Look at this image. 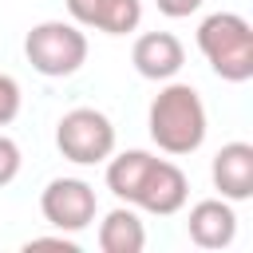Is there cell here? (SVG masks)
Returning a JSON list of instances; mask_svg holds the SVG:
<instances>
[{
  "label": "cell",
  "mask_w": 253,
  "mask_h": 253,
  "mask_svg": "<svg viewBox=\"0 0 253 253\" xmlns=\"http://www.w3.org/2000/svg\"><path fill=\"white\" fill-rule=\"evenodd\" d=\"M43 245H55V249H63V253H75V249H79L67 233H55V237H32V241H28V249H43Z\"/></svg>",
  "instance_id": "16"
},
{
  "label": "cell",
  "mask_w": 253,
  "mask_h": 253,
  "mask_svg": "<svg viewBox=\"0 0 253 253\" xmlns=\"http://www.w3.org/2000/svg\"><path fill=\"white\" fill-rule=\"evenodd\" d=\"M210 178L225 202H249L253 198V146L225 142L210 162Z\"/></svg>",
  "instance_id": "10"
},
{
  "label": "cell",
  "mask_w": 253,
  "mask_h": 253,
  "mask_svg": "<svg viewBox=\"0 0 253 253\" xmlns=\"http://www.w3.org/2000/svg\"><path fill=\"white\" fill-rule=\"evenodd\" d=\"M146 130H150V142L162 154H194L206 142V130H210L202 95L190 83L166 79V87L150 99Z\"/></svg>",
  "instance_id": "1"
},
{
  "label": "cell",
  "mask_w": 253,
  "mask_h": 253,
  "mask_svg": "<svg viewBox=\"0 0 253 253\" xmlns=\"http://www.w3.org/2000/svg\"><path fill=\"white\" fill-rule=\"evenodd\" d=\"M20 166H24V154H20V146H16V138H8V134H0V186H8V182H16V174H20Z\"/></svg>",
  "instance_id": "14"
},
{
  "label": "cell",
  "mask_w": 253,
  "mask_h": 253,
  "mask_svg": "<svg viewBox=\"0 0 253 253\" xmlns=\"http://www.w3.org/2000/svg\"><path fill=\"white\" fill-rule=\"evenodd\" d=\"M99 249L103 253H142L146 249V225L130 206H115L99 221Z\"/></svg>",
  "instance_id": "11"
},
{
  "label": "cell",
  "mask_w": 253,
  "mask_h": 253,
  "mask_svg": "<svg viewBox=\"0 0 253 253\" xmlns=\"http://www.w3.org/2000/svg\"><path fill=\"white\" fill-rule=\"evenodd\" d=\"M154 4H158L162 16H170V20H186V16H194L206 0H154Z\"/></svg>",
  "instance_id": "15"
},
{
  "label": "cell",
  "mask_w": 253,
  "mask_h": 253,
  "mask_svg": "<svg viewBox=\"0 0 253 253\" xmlns=\"http://www.w3.org/2000/svg\"><path fill=\"white\" fill-rule=\"evenodd\" d=\"M28 63L47 79H67L87 63V32L75 20H40L24 36Z\"/></svg>",
  "instance_id": "3"
},
{
  "label": "cell",
  "mask_w": 253,
  "mask_h": 253,
  "mask_svg": "<svg viewBox=\"0 0 253 253\" xmlns=\"http://www.w3.org/2000/svg\"><path fill=\"white\" fill-rule=\"evenodd\" d=\"M198 51L225 83L253 79V28L237 12H210L198 24Z\"/></svg>",
  "instance_id": "2"
},
{
  "label": "cell",
  "mask_w": 253,
  "mask_h": 253,
  "mask_svg": "<svg viewBox=\"0 0 253 253\" xmlns=\"http://www.w3.org/2000/svg\"><path fill=\"white\" fill-rule=\"evenodd\" d=\"M63 4L79 28H95L107 36H126L142 24V0H63Z\"/></svg>",
  "instance_id": "9"
},
{
  "label": "cell",
  "mask_w": 253,
  "mask_h": 253,
  "mask_svg": "<svg viewBox=\"0 0 253 253\" xmlns=\"http://www.w3.org/2000/svg\"><path fill=\"white\" fill-rule=\"evenodd\" d=\"M150 162H154V154L150 150H123V154H111L107 158V190L119 198V202H134V194H138V186H142V178H146V170H150Z\"/></svg>",
  "instance_id": "12"
},
{
  "label": "cell",
  "mask_w": 253,
  "mask_h": 253,
  "mask_svg": "<svg viewBox=\"0 0 253 253\" xmlns=\"http://www.w3.org/2000/svg\"><path fill=\"white\" fill-rule=\"evenodd\" d=\"M130 63L142 79H154V83H166L182 71L186 63V47L174 32H142L130 47Z\"/></svg>",
  "instance_id": "7"
},
{
  "label": "cell",
  "mask_w": 253,
  "mask_h": 253,
  "mask_svg": "<svg viewBox=\"0 0 253 253\" xmlns=\"http://www.w3.org/2000/svg\"><path fill=\"white\" fill-rule=\"evenodd\" d=\"M186 233L198 249H225L233 245L237 237V213H233V202L225 198H202L190 206V217H186Z\"/></svg>",
  "instance_id": "8"
},
{
  "label": "cell",
  "mask_w": 253,
  "mask_h": 253,
  "mask_svg": "<svg viewBox=\"0 0 253 253\" xmlns=\"http://www.w3.org/2000/svg\"><path fill=\"white\" fill-rule=\"evenodd\" d=\"M186 198H190V178L182 174V166H174L166 158H154L130 206H138L146 213H158V217H170L186 206Z\"/></svg>",
  "instance_id": "6"
},
{
  "label": "cell",
  "mask_w": 253,
  "mask_h": 253,
  "mask_svg": "<svg viewBox=\"0 0 253 253\" xmlns=\"http://www.w3.org/2000/svg\"><path fill=\"white\" fill-rule=\"evenodd\" d=\"M20 107H24V91H20V83H16L12 75L0 71V126H8V123L20 115Z\"/></svg>",
  "instance_id": "13"
},
{
  "label": "cell",
  "mask_w": 253,
  "mask_h": 253,
  "mask_svg": "<svg viewBox=\"0 0 253 253\" xmlns=\"http://www.w3.org/2000/svg\"><path fill=\"white\" fill-rule=\"evenodd\" d=\"M55 146L75 166H95L115 154V123L95 107H71L55 123Z\"/></svg>",
  "instance_id": "4"
},
{
  "label": "cell",
  "mask_w": 253,
  "mask_h": 253,
  "mask_svg": "<svg viewBox=\"0 0 253 253\" xmlns=\"http://www.w3.org/2000/svg\"><path fill=\"white\" fill-rule=\"evenodd\" d=\"M40 213L47 225H55L59 233H79L95 221L99 213V198L95 186L83 178H51L40 194Z\"/></svg>",
  "instance_id": "5"
}]
</instances>
